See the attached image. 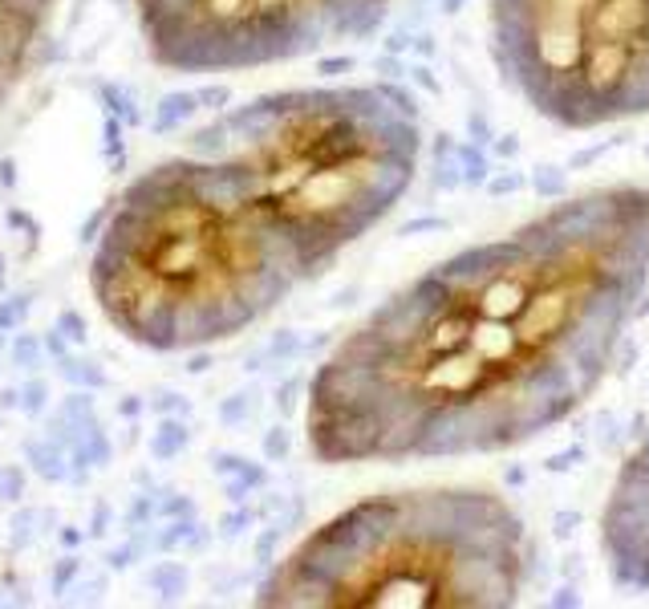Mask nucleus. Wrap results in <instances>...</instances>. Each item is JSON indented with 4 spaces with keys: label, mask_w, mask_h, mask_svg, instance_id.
Masks as SVG:
<instances>
[{
    "label": "nucleus",
    "mask_w": 649,
    "mask_h": 609,
    "mask_svg": "<svg viewBox=\"0 0 649 609\" xmlns=\"http://www.w3.org/2000/svg\"><path fill=\"white\" fill-rule=\"evenodd\" d=\"M487 49L503 86L560 131L649 118V0H487Z\"/></svg>",
    "instance_id": "5"
},
{
    "label": "nucleus",
    "mask_w": 649,
    "mask_h": 609,
    "mask_svg": "<svg viewBox=\"0 0 649 609\" xmlns=\"http://www.w3.org/2000/svg\"><path fill=\"white\" fill-rule=\"evenodd\" d=\"M609 585L649 593V435L621 460L597 520Z\"/></svg>",
    "instance_id": "7"
},
{
    "label": "nucleus",
    "mask_w": 649,
    "mask_h": 609,
    "mask_svg": "<svg viewBox=\"0 0 649 609\" xmlns=\"http://www.w3.org/2000/svg\"><path fill=\"white\" fill-rule=\"evenodd\" d=\"M308 284L297 252L228 163L183 150L114 195L89 257L105 326L150 353L232 342Z\"/></svg>",
    "instance_id": "2"
},
{
    "label": "nucleus",
    "mask_w": 649,
    "mask_h": 609,
    "mask_svg": "<svg viewBox=\"0 0 649 609\" xmlns=\"http://www.w3.org/2000/svg\"><path fill=\"white\" fill-rule=\"evenodd\" d=\"M535 540L508 495L406 487L341 508L260 581L268 609H511L535 581Z\"/></svg>",
    "instance_id": "4"
},
{
    "label": "nucleus",
    "mask_w": 649,
    "mask_h": 609,
    "mask_svg": "<svg viewBox=\"0 0 649 609\" xmlns=\"http://www.w3.org/2000/svg\"><path fill=\"white\" fill-rule=\"evenodd\" d=\"M147 57L167 73L215 78L321 57L366 41L398 0H131Z\"/></svg>",
    "instance_id": "6"
},
{
    "label": "nucleus",
    "mask_w": 649,
    "mask_h": 609,
    "mask_svg": "<svg viewBox=\"0 0 649 609\" xmlns=\"http://www.w3.org/2000/svg\"><path fill=\"white\" fill-rule=\"evenodd\" d=\"M649 292V183L556 195L382 297L308 378L324 468L519 451L613 374Z\"/></svg>",
    "instance_id": "1"
},
{
    "label": "nucleus",
    "mask_w": 649,
    "mask_h": 609,
    "mask_svg": "<svg viewBox=\"0 0 649 609\" xmlns=\"http://www.w3.org/2000/svg\"><path fill=\"white\" fill-rule=\"evenodd\" d=\"M62 0H0V106L21 89L41 57Z\"/></svg>",
    "instance_id": "8"
},
{
    "label": "nucleus",
    "mask_w": 649,
    "mask_h": 609,
    "mask_svg": "<svg viewBox=\"0 0 649 609\" xmlns=\"http://www.w3.org/2000/svg\"><path fill=\"white\" fill-rule=\"evenodd\" d=\"M281 228L308 281L406 199L422 159V114L394 81L256 94L195 131Z\"/></svg>",
    "instance_id": "3"
}]
</instances>
